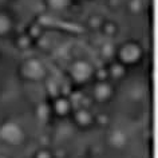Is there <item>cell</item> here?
Wrapping results in <instances>:
<instances>
[{
  "label": "cell",
  "instance_id": "cell-16",
  "mask_svg": "<svg viewBox=\"0 0 158 158\" xmlns=\"http://www.w3.org/2000/svg\"><path fill=\"white\" fill-rule=\"evenodd\" d=\"M34 158H54L52 150L50 148H40L35 152Z\"/></svg>",
  "mask_w": 158,
  "mask_h": 158
},
{
  "label": "cell",
  "instance_id": "cell-7",
  "mask_svg": "<svg viewBox=\"0 0 158 158\" xmlns=\"http://www.w3.org/2000/svg\"><path fill=\"white\" fill-rule=\"evenodd\" d=\"M51 113L56 118H69L74 110V106L71 103L70 98L64 95H58L51 99L50 102Z\"/></svg>",
  "mask_w": 158,
  "mask_h": 158
},
{
  "label": "cell",
  "instance_id": "cell-5",
  "mask_svg": "<svg viewBox=\"0 0 158 158\" xmlns=\"http://www.w3.org/2000/svg\"><path fill=\"white\" fill-rule=\"evenodd\" d=\"M115 56L119 63H122V64L126 67H129V66L138 64V63L142 60L143 52H142V48L138 43L127 42V43H125V44H122L119 48L117 50Z\"/></svg>",
  "mask_w": 158,
  "mask_h": 158
},
{
  "label": "cell",
  "instance_id": "cell-11",
  "mask_svg": "<svg viewBox=\"0 0 158 158\" xmlns=\"http://www.w3.org/2000/svg\"><path fill=\"white\" fill-rule=\"evenodd\" d=\"M110 125H111V117L107 113L94 114V126H98V127H109Z\"/></svg>",
  "mask_w": 158,
  "mask_h": 158
},
{
  "label": "cell",
  "instance_id": "cell-14",
  "mask_svg": "<svg viewBox=\"0 0 158 158\" xmlns=\"http://www.w3.org/2000/svg\"><path fill=\"white\" fill-rule=\"evenodd\" d=\"M109 81V74L106 67H99L94 70V81L93 82H106Z\"/></svg>",
  "mask_w": 158,
  "mask_h": 158
},
{
  "label": "cell",
  "instance_id": "cell-15",
  "mask_svg": "<svg viewBox=\"0 0 158 158\" xmlns=\"http://www.w3.org/2000/svg\"><path fill=\"white\" fill-rule=\"evenodd\" d=\"M11 31V22L8 20V18L0 16V36L7 35Z\"/></svg>",
  "mask_w": 158,
  "mask_h": 158
},
{
  "label": "cell",
  "instance_id": "cell-4",
  "mask_svg": "<svg viewBox=\"0 0 158 158\" xmlns=\"http://www.w3.org/2000/svg\"><path fill=\"white\" fill-rule=\"evenodd\" d=\"M117 90L110 81L106 82H91L90 83V98L93 103L97 105H109L115 98Z\"/></svg>",
  "mask_w": 158,
  "mask_h": 158
},
{
  "label": "cell",
  "instance_id": "cell-9",
  "mask_svg": "<svg viewBox=\"0 0 158 158\" xmlns=\"http://www.w3.org/2000/svg\"><path fill=\"white\" fill-rule=\"evenodd\" d=\"M106 69H107L109 81L110 82L111 81L113 82H119L126 77V74H127V67L123 66L122 63H119L117 59L110 62Z\"/></svg>",
  "mask_w": 158,
  "mask_h": 158
},
{
  "label": "cell",
  "instance_id": "cell-13",
  "mask_svg": "<svg viewBox=\"0 0 158 158\" xmlns=\"http://www.w3.org/2000/svg\"><path fill=\"white\" fill-rule=\"evenodd\" d=\"M102 32H103L106 36H115L117 32H118V27L115 23H111V22H106L102 24L101 27Z\"/></svg>",
  "mask_w": 158,
  "mask_h": 158
},
{
  "label": "cell",
  "instance_id": "cell-8",
  "mask_svg": "<svg viewBox=\"0 0 158 158\" xmlns=\"http://www.w3.org/2000/svg\"><path fill=\"white\" fill-rule=\"evenodd\" d=\"M107 145L114 150H125L129 145V137L122 129H111L107 134Z\"/></svg>",
  "mask_w": 158,
  "mask_h": 158
},
{
  "label": "cell",
  "instance_id": "cell-1",
  "mask_svg": "<svg viewBox=\"0 0 158 158\" xmlns=\"http://www.w3.org/2000/svg\"><path fill=\"white\" fill-rule=\"evenodd\" d=\"M94 67L91 63L83 59H78L70 63L67 67V77H69L71 85L75 87L90 85L94 81Z\"/></svg>",
  "mask_w": 158,
  "mask_h": 158
},
{
  "label": "cell",
  "instance_id": "cell-18",
  "mask_svg": "<svg viewBox=\"0 0 158 158\" xmlns=\"http://www.w3.org/2000/svg\"><path fill=\"white\" fill-rule=\"evenodd\" d=\"M0 158H10L8 156H4V154H0Z\"/></svg>",
  "mask_w": 158,
  "mask_h": 158
},
{
  "label": "cell",
  "instance_id": "cell-3",
  "mask_svg": "<svg viewBox=\"0 0 158 158\" xmlns=\"http://www.w3.org/2000/svg\"><path fill=\"white\" fill-rule=\"evenodd\" d=\"M19 75L23 81L36 83L47 79V69L38 58H30L19 67Z\"/></svg>",
  "mask_w": 158,
  "mask_h": 158
},
{
  "label": "cell",
  "instance_id": "cell-6",
  "mask_svg": "<svg viewBox=\"0 0 158 158\" xmlns=\"http://www.w3.org/2000/svg\"><path fill=\"white\" fill-rule=\"evenodd\" d=\"M69 118L73 125L81 130H89L94 127V113L91 111V109L75 107Z\"/></svg>",
  "mask_w": 158,
  "mask_h": 158
},
{
  "label": "cell",
  "instance_id": "cell-17",
  "mask_svg": "<svg viewBox=\"0 0 158 158\" xmlns=\"http://www.w3.org/2000/svg\"><path fill=\"white\" fill-rule=\"evenodd\" d=\"M52 154L54 158H69V153L63 148H59V150H52Z\"/></svg>",
  "mask_w": 158,
  "mask_h": 158
},
{
  "label": "cell",
  "instance_id": "cell-2",
  "mask_svg": "<svg viewBox=\"0 0 158 158\" xmlns=\"http://www.w3.org/2000/svg\"><path fill=\"white\" fill-rule=\"evenodd\" d=\"M26 139V130L16 122L6 121L0 125V143L7 146H20Z\"/></svg>",
  "mask_w": 158,
  "mask_h": 158
},
{
  "label": "cell",
  "instance_id": "cell-10",
  "mask_svg": "<svg viewBox=\"0 0 158 158\" xmlns=\"http://www.w3.org/2000/svg\"><path fill=\"white\" fill-rule=\"evenodd\" d=\"M35 115L39 121H47L50 117H52L50 103H39L35 107Z\"/></svg>",
  "mask_w": 158,
  "mask_h": 158
},
{
  "label": "cell",
  "instance_id": "cell-12",
  "mask_svg": "<svg viewBox=\"0 0 158 158\" xmlns=\"http://www.w3.org/2000/svg\"><path fill=\"white\" fill-rule=\"evenodd\" d=\"M115 52H117V50L114 48L110 43H105V44L101 47V56H103L105 60L111 62V59L115 56Z\"/></svg>",
  "mask_w": 158,
  "mask_h": 158
}]
</instances>
